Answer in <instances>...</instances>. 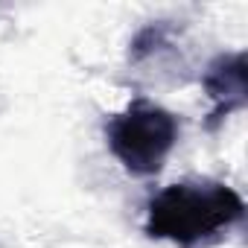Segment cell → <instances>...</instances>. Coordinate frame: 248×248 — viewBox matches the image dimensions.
Returning <instances> with one entry per match:
<instances>
[{
  "label": "cell",
  "instance_id": "7a4b0ae2",
  "mask_svg": "<svg viewBox=\"0 0 248 248\" xmlns=\"http://www.w3.org/2000/svg\"><path fill=\"white\" fill-rule=\"evenodd\" d=\"M178 135L181 126L175 114L143 96L132 99L105 123V140L111 155L123 164V170L138 178L161 172L164 161L178 143Z\"/></svg>",
  "mask_w": 248,
  "mask_h": 248
},
{
  "label": "cell",
  "instance_id": "6da1fadb",
  "mask_svg": "<svg viewBox=\"0 0 248 248\" xmlns=\"http://www.w3.org/2000/svg\"><path fill=\"white\" fill-rule=\"evenodd\" d=\"M245 216L242 196L210 178H187L164 187L146 204V233L178 248H196L219 239Z\"/></svg>",
  "mask_w": 248,
  "mask_h": 248
},
{
  "label": "cell",
  "instance_id": "3957f363",
  "mask_svg": "<svg viewBox=\"0 0 248 248\" xmlns=\"http://www.w3.org/2000/svg\"><path fill=\"white\" fill-rule=\"evenodd\" d=\"M202 85L213 99V111H210V129H213L216 123L228 120L233 111L245 108V53L216 56L207 64Z\"/></svg>",
  "mask_w": 248,
  "mask_h": 248
}]
</instances>
